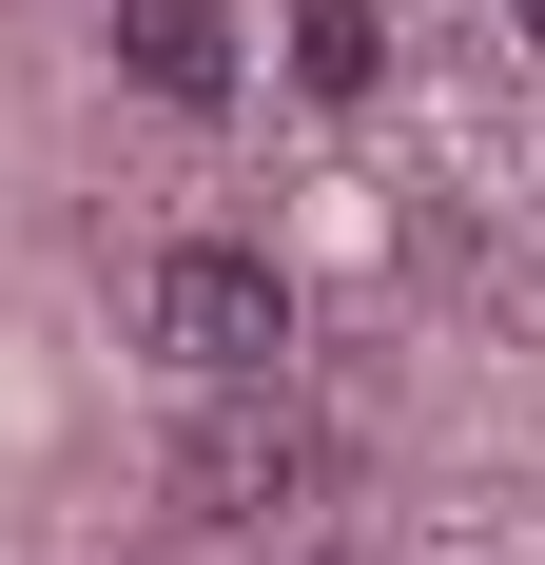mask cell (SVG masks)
Instances as JSON below:
<instances>
[{
	"label": "cell",
	"instance_id": "cell-3",
	"mask_svg": "<svg viewBox=\"0 0 545 565\" xmlns=\"http://www.w3.org/2000/svg\"><path fill=\"white\" fill-rule=\"evenodd\" d=\"M292 78H312V98H371V78H389V20H371V0H292Z\"/></svg>",
	"mask_w": 545,
	"mask_h": 565
},
{
	"label": "cell",
	"instance_id": "cell-2",
	"mask_svg": "<svg viewBox=\"0 0 545 565\" xmlns=\"http://www.w3.org/2000/svg\"><path fill=\"white\" fill-rule=\"evenodd\" d=\"M117 78L175 117H215L234 98V0H117Z\"/></svg>",
	"mask_w": 545,
	"mask_h": 565
},
{
	"label": "cell",
	"instance_id": "cell-4",
	"mask_svg": "<svg viewBox=\"0 0 545 565\" xmlns=\"http://www.w3.org/2000/svg\"><path fill=\"white\" fill-rule=\"evenodd\" d=\"M292 429H195V468H175V488H195V508H254V488H292Z\"/></svg>",
	"mask_w": 545,
	"mask_h": 565
},
{
	"label": "cell",
	"instance_id": "cell-5",
	"mask_svg": "<svg viewBox=\"0 0 545 565\" xmlns=\"http://www.w3.org/2000/svg\"><path fill=\"white\" fill-rule=\"evenodd\" d=\"M526 58H545V0H526Z\"/></svg>",
	"mask_w": 545,
	"mask_h": 565
},
{
	"label": "cell",
	"instance_id": "cell-1",
	"mask_svg": "<svg viewBox=\"0 0 545 565\" xmlns=\"http://www.w3.org/2000/svg\"><path fill=\"white\" fill-rule=\"evenodd\" d=\"M157 351H175V371H215V391H254L272 351H292L272 254H157Z\"/></svg>",
	"mask_w": 545,
	"mask_h": 565
}]
</instances>
